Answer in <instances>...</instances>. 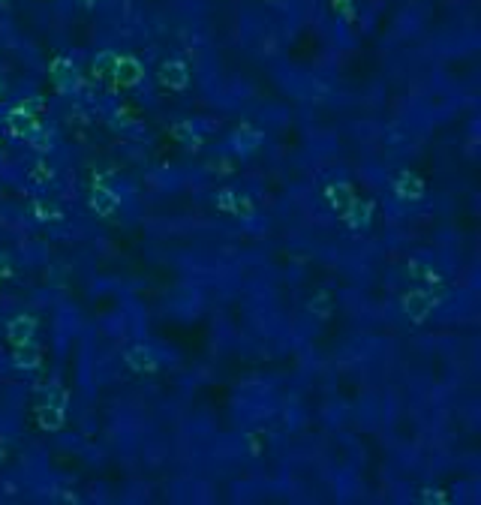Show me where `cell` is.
<instances>
[{
    "label": "cell",
    "instance_id": "1",
    "mask_svg": "<svg viewBox=\"0 0 481 505\" xmlns=\"http://www.w3.org/2000/svg\"><path fill=\"white\" fill-rule=\"evenodd\" d=\"M400 307H403V313L409 316L412 322H424L430 313H433V307H436V298L427 292V289H412V292H407L400 298Z\"/></svg>",
    "mask_w": 481,
    "mask_h": 505
},
{
    "label": "cell",
    "instance_id": "2",
    "mask_svg": "<svg viewBox=\"0 0 481 505\" xmlns=\"http://www.w3.org/2000/svg\"><path fill=\"white\" fill-rule=\"evenodd\" d=\"M123 364H126V370L138 373V376H150V373L160 370L157 352L148 349V346H130V349L123 352Z\"/></svg>",
    "mask_w": 481,
    "mask_h": 505
},
{
    "label": "cell",
    "instance_id": "3",
    "mask_svg": "<svg viewBox=\"0 0 481 505\" xmlns=\"http://www.w3.org/2000/svg\"><path fill=\"white\" fill-rule=\"evenodd\" d=\"M214 201H217V211H226V213H235V217H250L253 211V201L247 199V196H240L238 189H232V187H226V189H220L217 196H214Z\"/></svg>",
    "mask_w": 481,
    "mask_h": 505
},
{
    "label": "cell",
    "instance_id": "4",
    "mask_svg": "<svg viewBox=\"0 0 481 505\" xmlns=\"http://www.w3.org/2000/svg\"><path fill=\"white\" fill-rule=\"evenodd\" d=\"M340 217H343V223L349 226L352 232H361V229H367V226H370V220H373V201L355 199L343 213H340Z\"/></svg>",
    "mask_w": 481,
    "mask_h": 505
},
{
    "label": "cell",
    "instance_id": "5",
    "mask_svg": "<svg viewBox=\"0 0 481 505\" xmlns=\"http://www.w3.org/2000/svg\"><path fill=\"white\" fill-rule=\"evenodd\" d=\"M33 334H36V319H31V316H16L6 325V340L12 346L33 343Z\"/></svg>",
    "mask_w": 481,
    "mask_h": 505
},
{
    "label": "cell",
    "instance_id": "6",
    "mask_svg": "<svg viewBox=\"0 0 481 505\" xmlns=\"http://www.w3.org/2000/svg\"><path fill=\"white\" fill-rule=\"evenodd\" d=\"M33 130H36V121H33V115L24 106H16L6 115V133L12 138H28Z\"/></svg>",
    "mask_w": 481,
    "mask_h": 505
},
{
    "label": "cell",
    "instance_id": "7",
    "mask_svg": "<svg viewBox=\"0 0 481 505\" xmlns=\"http://www.w3.org/2000/svg\"><path fill=\"white\" fill-rule=\"evenodd\" d=\"M325 201H328V208H331V211L343 213L352 201H355V189H352V184H346V181L328 184L325 187Z\"/></svg>",
    "mask_w": 481,
    "mask_h": 505
},
{
    "label": "cell",
    "instance_id": "8",
    "mask_svg": "<svg viewBox=\"0 0 481 505\" xmlns=\"http://www.w3.org/2000/svg\"><path fill=\"white\" fill-rule=\"evenodd\" d=\"M91 211L96 213V217H111V213L118 211V205H121V199H118V193L111 187H94V193H91Z\"/></svg>",
    "mask_w": 481,
    "mask_h": 505
},
{
    "label": "cell",
    "instance_id": "9",
    "mask_svg": "<svg viewBox=\"0 0 481 505\" xmlns=\"http://www.w3.org/2000/svg\"><path fill=\"white\" fill-rule=\"evenodd\" d=\"M394 196L400 201H419L424 196V181L419 178V174H412V172H403L394 178Z\"/></svg>",
    "mask_w": 481,
    "mask_h": 505
},
{
    "label": "cell",
    "instance_id": "10",
    "mask_svg": "<svg viewBox=\"0 0 481 505\" xmlns=\"http://www.w3.org/2000/svg\"><path fill=\"white\" fill-rule=\"evenodd\" d=\"M407 271H409L412 280H419V283H424V286H439V283H442L439 271H436L430 262H424V259H412V262L407 265Z\"/></svg>",
    "mask_w": 481,
    "mask_h": 505
},
{
    "label": "cell",
    "instance_id": "11",
    "mask_svg": "<svg viewBox=\"0 0 481 505\" xmlns=\"http://www.w3.org/2000/svg\"><path fill=\"white\" fill-rule=\"evenodd\" d=\"M36 421H40L43 431H60L63 427V406H55V403H40V406H36Z\"/></svg>",
    "mask_w": 481,
    "mask_h": 505
},
{
    "label": "cell",
    "instance_id": "12",
    "mask_svg": "<svg viewBox=\"0 0 481 505\" xmlns=\"http://www.w3.org/2000/svg\"><path fill=\"white\" fill-rule=\"evenodd\" d=\"M40 361H43V355H40V349H36L33 343H24V346L12 349V364H16L18 370H36L40 367Z\"/></svg>",
    "mask_w": 481,
    "mask_h": 505
},
{
    "label": "cell",
    "instance_id": "13",
    "mask_svg": "<svg viewBox=\"0 0 481 505\" xmlns=\"http://www.w3.org/2000/svg\"><path fill=\"white\" fill-rule=\"evenodd\" d=\"M262 145V133L259 130H250V126H244V130H238L235 135H232V148L238 150L240 157L244 154H253Z\"/></svg>",
    "mask_w": 481,
    "mask_h": 505
},
{
    "label": "cell",
    "instance_id": "14",
    "mask_svg": "<svg viewBox=\"0 0 481 505\" xmlns=\"http://www.w3.org/2000/svg\"><path fill=\"white\" fill-rule=\"evenodd\" d=\"M28 145L36 150V154H48V150L55 148V135L48 130H40V126H36V130L28 135Z\"/></svg>",
    "mask_w": 481,
    "mask_h": 505
},
{
    "label": "cell",
    "instance_id": "15",
    "mask_svg": "<svg viewBox=\"0 0 481 505\" xmlns=\"http://www.w3.org/2000/svg\"><path fill=\"white\" fill-rule=\"evenodd\" d=\"M28 178H31L33 184H48V181L55 178V169L48 166V160H36V162H31Z\"/></svg>",
    "mask_w": 481,
    "mask_h": 505
},
{
    "label": "cell",
    "instance_id": "16",
    "mask_svg": "<svg viewBox=\"0 0 481 505\" xmlns=\"http://www.w3.org/2000/svg\"><path fill=\"white\" fill-rule=\"evenodd\" d=\"M33 213H36V220H40V223L60 220V211H57V208H52V205L45 208V201H36V205H33Z\"/></svg>",
    "mask_w": 481,
    "mask_h": 505
},
{
    "label": "cell",
    "instance_id": "17",
    "mask_svg": "<svg viewBox=\"0 0 481 505\" xmlns=\"http://www.w3.org/2000/svg\"><path fill=\"white\" fill-rule=\"evenodd\" d=\"M172 135L178 138V142L189 145V148L196 145V133H193V126H189V123H178V126H175V133H172Z\"/></svg>",
    "mask_w": 481,
    "mask_h": 505
},
{
    "label": "cell",
    "instance_id": "18",
    "mask_svg": "<svg viewBox=\"0 0 481 505\" xmlns=\"http://www.w3.org/2000/svg\"><path fill=\"white\" fill-rule=\"evenodd\" d=\"M12 274V265H9V256L6 252H0V280H6V277Z\"/></svg>",
    "mask_w": 481,
    "mask_h": 505
},
{
    "label": "cell",
    "instance_id": "19",
    "mask_svg": "<svg viewBox=\"0 0 481 505\" xmlns=\"http://www.w3.org/2000/svg\"><path fill=\"white\" fill-rule=\"evenodd\" d=\"M0 460H4V445H0Z\"/></svg>",
    "mask_w": 481,
    "mask_h": 505
}]
</instances>
